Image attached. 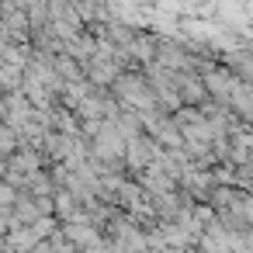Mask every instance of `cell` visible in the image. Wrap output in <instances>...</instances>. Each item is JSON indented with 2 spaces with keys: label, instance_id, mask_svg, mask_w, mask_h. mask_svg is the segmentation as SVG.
Here are the masks:
<instances>
[{
  "label": "cell",
  "instance_id": "cell-2",
  "mask_svg": "<svg viewBox=\"0 0 253 253\" xmlns=\"http://www.w3.org/2000/svg\"><path fill=\"white\" fill-rule=\"evenodd\" d=\"M66 239H77V243H90V246H97V232H94L87 222H70V225H66Z\"/></svg>",
  "mask_w": 253,
  "mask_h": 253
},
{
  "label": "cell",
  "instance_id": "cell-4",
  "mask_svg": "<svg viewBox=\"0 0 253 253\" xmlns=\"http://www.w3.org/2000/svg\"><path fill=\"white\" fill-rule=\"evenodd\" d=\"M35 243H39V239H35L32 229H18V232L11 236V246H14V250H28V246H35Z\"/></svg>",
  "mask_w": 253,
  "mask_h": 253
},
{
  "label": "cell",
  "instance_id": "cell-3",
  "mask_svg": "<svg viewBox=\"0 0 253 253\" xmlns=\"http://www.w3.org/2000/svg\"><path fill=\"white\" fill-rule=\"evenodd\" d=\"M21 142H18V135L7 128V125H0V163H4L7 156H14V149H18Z\"/></svg>",
  "mask_w": 253,
  "mask_h": 253
},
{
  "label": "cell",
  "instance_id": "cell-1",
  "mask_svg": "<svg viewBox=\"0 0 253 253\" xmlns=\"http://www.w3.org/2000/svg\"><path fill=\"white\" fill-rule=\"evenodd\" d=\"M52 211H56L59 218H66V222H70V218L77 215V201H73L63 187H56V191H52Z\"/></svg>",
  "mask_w": 253,
  "mask_h": 253
},
{
  "label": "cell",
  "instance_id": "cell-5",
  "mask_svg": "<svg viewBox=\"0 0 253 253\" xmlns=\"http://www.w3.org/2000/svg\"><path fill=\"white\" fill-rule=\"evenodd\" d=\"M18 201V191L11 187V184H4V180H0V208H11Z\"/></svg>",
  "mask_w": 253,
  "mask_h": 253
}]
</instances>
